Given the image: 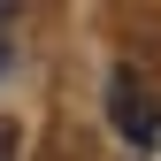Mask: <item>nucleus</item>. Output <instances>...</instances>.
<instances>
[{"mask_svg": "<svg viewBox=\"0 0 161 161\" xmlns=\"http://www.w3.org/2000/svg\"><path fill=\"white\" fill-rule=\"evenodd\" d=\"M108 115H115V130H123L130 146H146V138L161 130V92H153L138 69H115V77H108Z\"/></svg>", "mask_w": 161, "mask_h": 161, "instance_id": "nucleus-1", "label": "nucleus"}, {"mask_svg": "<svg viewBox=\"0 0 161 161\" xmlns=\"http://www.w3.org/2000/svg\"><path fill=\"white\" fill-rule=\"evenodd\" d=\"M15 153H23V130H15V123H0V161H15Z\"/></svg>", "mask_w": 161, "mask_h": 161, "instance_id": "nucleus-2", "label": "nucleus"}, {"mask_svg": "<svg viewBox=\"0 0 161 161\" xmlns=\"http://www.w3.org/2000/svg\"><path fill=\"white\" fill-rule=\"evenodd\" d=\"M0 69H8V46H0Z\"/></svg>", "mask_w": 161, "mask_h": 161, "instance_id": "nucleus-3", "label": "nucleus"}]
</instances>
